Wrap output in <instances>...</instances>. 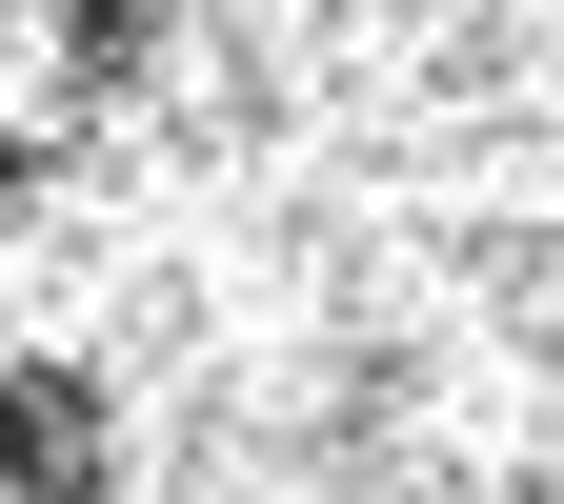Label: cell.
I'll return each mask as SVG.
<instances>
[{
    "instance_id": "cell-1",
    "label": "cell",
    "mask_w": 564,
    "mask_h": 504,
    "mask_svg": "<svg viewBox=\"0 0 564 504\" xmlns=\"http://www.w3.org/2000/svg\"><path fill=\"white\" fill-rule=\"evenodd\" d=\"M0 504H564V0H0Z\"/></svg>"
}]
</instances>
